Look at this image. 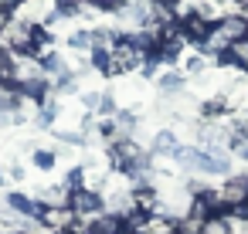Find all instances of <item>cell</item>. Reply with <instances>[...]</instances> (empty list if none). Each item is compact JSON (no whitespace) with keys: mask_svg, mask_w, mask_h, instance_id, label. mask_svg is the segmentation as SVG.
I'll list each match as a JSON object with an SVG mask.
<instances>
[{"mask_svg":"<svg viewBox=\"0 0 248 234\" xmlns=\"http://www.w3.org/2000/svg\"><path fill=\"white\" fill-rule=\"evenodd\" d=\"M201 217H194V214H187V217H177V234H201Z\"/></svg>","mask_w":248,"mask_h":234,"instance_id":"obj_12","label":"cell"},{"mask_svg":"<svg viewBox=\"0 0 248 234\" xmlns=\"http://www.w3.org/2000/svg\"><path fill=\"white\" fill-rule=\"evenodd\" d=\"M21 234H24V231H21Z\"/></svg>","mask_w":248,"mask_h":234,"instance_id":"obj_23","label":"cell"},{"mask_svg":"<svg viewBox=\"0 0 248 234\" xmlns=\"http://www.w3.org/2000/svg\"><path fill=\"white\" fill-rule=\"evenodd\" d=\"M95 4H99V7H106V11H112V7H119V4H123V0H95Z\"/></svg>","mask_w":248,"mask_h":234,"instance_id":"obj_20","label":"cell"},{"mask_svg":"<svg viewBox=\"0 0 248 234\" xmlns=\"http://www.w3.org/2000/svg\"><path fill=\"white\" fill-rule=\"evenodd\" d=\"M21 4H24V0H0V11H4V14H14Z\"/></svg>","mask_w":248,"mask_h":234,"instance_id":"obj_19","label":"cell"},{"mask_svg":"<svg viewBox=\"0 0 248 234\" xmlns=\"http://www.w3.org/2000/svg\"><path fill=\"white\" fill-rule=\"evenodd\" d=\"M68 207L78 214V220H82V217H99V214H106V200H102L95 190H85V187L72 190V197H68Z\"/></svg>","mask_w":248,"mask_h":234,"instance_id":"obj_4","label":"cell"},{"mask_svg":"<svg viewBox=\"0 0 248 234\" xmlns=\"http://www.w3.org/2000/svg\"><path fill=\"white\" fill-rule=\"evenodd\" d=\"M7 207H11L17 217H38V214H41V204L31 200V197H24V193H11V197H7Z\"/></svg>","mask_w":248,"mask_h":234,"instance_id":"obj_9","label":"cell"},{"mask_svg":"<svg viewBox=\"0 0 248 234\" xmlns=\"http://www.w3.org/2000/svg\"><path fill=\"white\" fill-rule=\"evenodd\" d=\"M136 234H177V217H167V214H146L136 227Z\"/></svg>","mask_w":248,"mask_h":234,"instance_id":"obj_7","label":"cell"},{"mask_svg":"<svg viewBox=\"0 0 248 234\" xmlns=\"http://www.w3.org/2000/svg\"><path fill=\"white\" fill-rule=\"evenodd\" d=\"M7 24H11V14H4V11H0V31H4Z\"/></svg>","mask_w":248,"mask_h":234,"instance_id":"obj_21","label":"cell"},{"mask_svg":"<svg viewBox=\"0 0 248 234\" xmlns=\"http://www.w3.org/2000/svg\"><path fill=\"white\" fill-rule=\"evenodd\" d=\"M38 220H41V227H45V231H51V234H78V214H75L68 204L41 207Z\"/></svg>","mask_w":248,"mask_h":234,"instance_id":"obj_2","label":"cell"},{"mask_svg":"<svg viewBox=\"0 0 248 234\" xmlns=\"http://www.w3.org/2000/svg\"><path fill=\"white\" fill-rule=\"evenodd\" d=\"M201 234H231V224H228L224 214H217V217H207L201 224Z\"/></svg>","mask_w":248,"mask_h":234,"instance_id":"obj_11","label":"cell"},{"mask_svg":"<svg viewBox=\"0 0 248 234\" xmlns=\"http://www.w3.org/2000/svg\"><path fill=\"white\" fill-rule=\"evenodd\" d=\"M231 149H234V156L248 160V136H245V132H234V136H231Z\"/></svg>","mask_w":248,"mask_h":234,"instance_id":"obj_14","label":"cell"},{"mask_svg":"<svg viewBox=\"0 0 248 234\" xmlns=\"http://www.w3.org/2000/svg\"><path fill=\"white\" fill-rule=\"evenodd\" d=\"M34 163H38L41 170H51V166H55V153H48V149H38V153H34Z\"/></svg>","mask_w":248,"mask_h":234,"instance_id":"obj_16","label":"cell"},{"mask_svg":"<svg viewBox=\"0 0 248 234\" xmlns=\"http://www.w3.org/2000/svg\"><path fill=\"white\" fill-rule=\"evenodd\" d=\"M82 102H85V109H102V95H99V92H89V95H82Z\"/></svg>","mask_w":248,"mask_h":234,"instance_id":"obj_17","label":"cell"},{"mask_svg":"<svg viewBox=\"0 0 248 234\" xmlns=\"http://www.w3.org/2000/svg\"><path fill=\"white\" fill-rule=\"evenodd\" d=\"M217 31H221L231 44H241V41H248V17H245V14H224V17L217 21Z\"/></svg>","mask_w":248,"mask_h":234,"instance_id":"obj_5","label":"cell"},{"mask_svg":"<svg viewBox=\"0 0 248 234\" xmlns=\"http://www.w3.org/2000/svg\"><path fill=\"white\" fill-rule=\"evenodd\" d=\"M68 44H72L75 51H89V48H92V31H75V34L68 38Z\"/></svg>","mask_w":248,"mask_h":234,"instance_id":"obj_13","label":"cell"},{"mask_svg":"<svg viewBox=\"0 0 248 234\" xmlns=\"http://www.w3.org/2000/svg\"><path fill=\"white\" fill-rule=\"evenodd\" d=\"M153 149L160 153V156H177V136L173 132H156V139H153Z\"/></svg>","mask_w":248,"mask_h":234,"instance_id":"obj_10","label":"cell"},{"mask_svg":"<svg viewBox=\"0 0 248 234\" xmlns=\"http://www.w3.org/2000/svg\"><path fill=\"white\" fill-rule=\"evenodd\" d=\"M238 4H245V7H248V0H238Z\"/></svg>","mask_w":248,"mask_h":234,"instance_id":"obj_22","label":"cell"},{"mask_svg":"<svg viewBox=\"0 0 248 234\" xmlns=\"http://www.w3.org/2000/svg\"><path fill=\"white\" fill-rule=\"evenodd\" d=\"M187 72L190 75H201L204 72V58H187Z\"/></svg>","mask_w":248,"mask_h":234,"instance_id":"obj_18","label":"cell"},{"mask_svg":"<svg viewBox=\"0 0 248 234\" xmlns=\"http://www.w3.org/2000/svg\"><path fill=\"white\" fill-rule=\"evenodd\" d=\"M217 197H221L224 214H228V210H241V207H248V176H238V173L228 176V180L221 183Z\"/></svg>","mask_w":248,"mask_h":234,"instance_id":"obj_3","label":"cell"},{"mask_svg":"<svg viewBox=\"0 0 248 234\" xmlns=\"http://www.w3.org/2000/svg\"><path fill=\"white\" fill-rule=\"evenodd\" d=\"M0 48L11 55H34L38 51V24L28 21H11L0 31Z\"/></svg>","mask_w":248,"mask_h":234,"instance_id":"obj_1","label":"cell"},{"mask_svg":"<svg viewBox=\"0 0 248 234\" xmlns=\"http://www.w3.org/2000/svg\"><path fill=\"white\" fill-rule=\"evenodd\" d=\"M160 88L163 92H184V78L180 75H163L160 78Z\"/></svg>","mask_w":248,"mask_h":234,"instance_id":"obj_15","label":"cell"},{"mask_svg":"<svg viewBox=\"0 0 248 234\" xmlns=\"http://www.w3.org/2000/svg\"><path fill=\"white\" fill-rule=\"evenodd\" d=\"M119 231H123V220L112 214H99L85 224V234H119Z\"/></svg>","mask_w":248,"mask_h":234,"instance_id":"obj_8","label":"cell"},{"mask_svg":"<svg viewBox=\"0 0 248 234\" xmlns=\"http://www.w3.org/2000/svg\"><path fill=\"white\" fill-rule=\"evenodd\" d=\"M180 34H184L187 41L194 38V41H201V44H204V38L211 34V21H207V17H201L197 11L180 14Z\"/></svg>","mask_w":248,"mask_h":234,"instance_id":"obj_6","label":"cell"}]
</instances>
